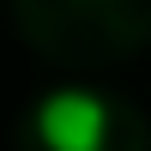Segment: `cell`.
<instances>
[{
	"label": "cell",
	"mask_w": 151,
	"mask_h": 151,
	"mask_svg": "<svg viewBox=\"0 0 151 151\" xmlns=\"http://www.w3.org/2000/svg\"><path fill=\"white\" fill-rule=\"evenodd\" d=\"M42 151H103L109 145V103L91 91H48L36 103Z\"/></svg>",
	"instance_id": "6da1fadb"
}]
</instances>
